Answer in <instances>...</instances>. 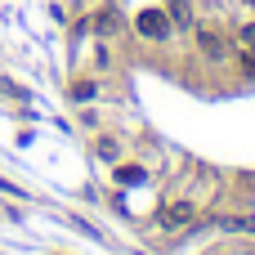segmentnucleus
Instances as JSON below:
<instances>
[{
  "label": "nucleus",
  "instance_id": "f03ea898",
  "mask_svg": "<svg viewBox=\"0 0 255 255\" xmlns=\"http://www.w3.org/2000/svg\"><path fill=\"white\" fill-rule=\"evenodd\" d=\"M130 36H134L139 45L166 49L179 31H175V22H170L166 4H143V9H134V13H130Z\"/></svg>",
  "mask_w": 255,
  "mask_h": 255
},
{
  "label": "nucleus",
  "instance_id": "6e6552de",
  "mask_svg": "<svg viewBox=\"0 0 255 255\" xmlns=\"http://www.w3.org/2000/svg\"><path fill=\"white\" fill-rule=\"evenodd\" d=\"M90 152H94V161H99V166H117V161L126 157V139H121L117 130H94Z\"/></svg>",
  "mask_w": 255,
  "mask_h": 255
},
{
  "label": "nucleus",
  "instance_id": "39448f33",
  "mask_svg": "<svg viewBox=\"0 0 255 255\" xmlns=\"http://www.w3.org/2000/svg\"><path fill=\"white\" fill-rule=\"evenodd\" d=\"M211 229H220L224 238H255V211H233V206H224V211L211 215Z\"/></svg>",
  "mask_w": 255,
  "mask_h": 255
},
{
  "label": "nucleus",
  "instance_id": "f8f14e48",
  "mask_svg": "<svg viewBox=\"0 0 255 255\" xmlns=\"http://www.w3.org/2000/svg\"><path fill=\"white\" fill-rule=\"evenodd\" d=\"M0 193H4V197H18V202H27V193H22V188H18V184H9V179H4V175H0Z\"/></svg>",
  "mask_w": 255,
  "mask_h": 255
},
{
  "label": "nucleus",
  "instance_id": "20e7f679",
  "mask_svg": "<svg viewBox=\"0 0 255 255\" xmlns=\"http://www.w3.org/2000/svg\"><path fill=\"white\" fill-rule=\"evenodd\" d=\"M90 36H99V40H121V36H130V18H126L117 4H108V9H99V13H90Z\"/></svg>",
  "mask_w": 255,
  "mask_h": 255
},
{
  "label": "nucleus",
  "instance_id": "0eeeda50",
  "mask_svg": "<svg viewBox=\"0 0 255 255\" xmlns=\"http://www.w3.org/2000/svg\"><path fill=\"white\" fill-rule=\"evenodd\" d=\"M67 99H72L76 108H94V103L103 99V81H99V72H81V76H72V81H67Z\"/></svg>",
  "mask_w": 255,
  "mask_h": 255
},
{
  "label": "nucleus",
  "instance_id": "9b49d317",
  "mask_svg": "<svg viewBox=\"0 0 255 255\" xmlns=\"http://www.w3.org/2000/svg\"><path fill=\"white\" fill-rule=\"evenodd\" d=\"M229 36H233V45H255V13H238Z\"/></svg>",
  "mask_w": 255,
  "mask_h": 255
},
{
  "label": "nucleus",
  "instance_id": "423d86ee",
  "mask_svg": "<svg viewBox=\"0 0 255 255\" xmlns=\"http://www.w3.org/2000/svg\"><path fill=\"white\" fill-rule=\"evenodd\" d=\"M108 170H112V184H117V188H143V184H152V166L139 161V157H121V161L108 166Z\"/></svg>",
  "mask_w": 255,
  "mask_h": 255
},
{
  "label": "nucleus",
  "instance_id": "9d476101",
  "mask_svg": "<svg viewBox=\"0 0 255 255\" xmlns=\"http://www.w3.org/2000/svg\"><path fill=\"white\" fill-rule=\"evenodd\" d=\"M229 67L238 72V81L255 85V45H233V58H229Z\"/></svg>",
  "mask_w": 255,
  "mask_h": 255
},
{
  "label": "nucleus",
  "instance_id": "f257e3e1",
  "mask_svg": "<svg viewBox=\"0 0 255 255\" xmlns=\"http://www.w3.org/2000/svg\"><path fill=\"white\" fill-rule=\"evenodd\" d=\"M202 220V202L193 193H166L161 206L152 211V229L157 233H188Z\"/></svg>",
  "mask_w": 255,
  "mask_h": 255
},
{
  "label": "nucleus",
  "instance_id": "1a4fd4ad",
  "mask_svg": "<svg viewBox=\"0 0 255 255\" xmlns=\"http://www.w3.org/2000/svg\"><path fill=\"white\" fill-rule=\"evenodd\" d=\"M166 13H170V22H175V31H184V36H188V31L197 27V18H202L193 0H166Z\"/></svg>",
  "mask_w": 255,
  "mask_h": 255
},
{
  "label": "nucleus",
  "instance_id": "7ed1b4c3",
  "mask_svg": "<svg viewBox=\"0 0 255 255\" xmlns=\"http://www.w3.org/2000/svg\"><path fill=\"white\" fill-rule=\"evenodd\" d=\"M188 40H193V49H197L202 63H211V67H229V58H233V36H229L215 18H197V27L188 31Z\"/></svg>",
  "mask_w": 255,
  "mask_h": 255
}]
</instances>
